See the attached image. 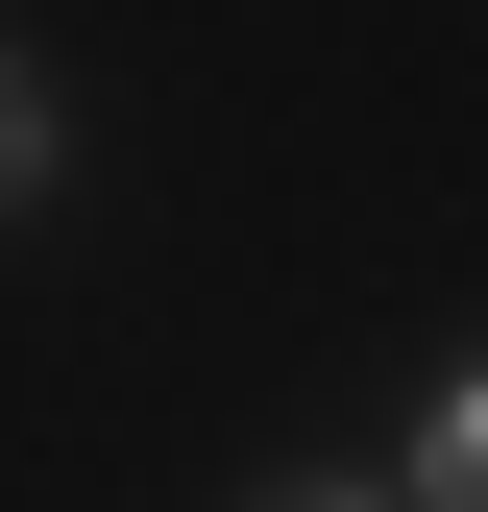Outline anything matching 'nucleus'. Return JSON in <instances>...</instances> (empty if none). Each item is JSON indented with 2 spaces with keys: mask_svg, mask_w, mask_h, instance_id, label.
I'll return each instance as SVG.
<instances>
[{
  "mask_svg": "<svg viewBox=\"0 0 488 512\" xmlns=\"http://www.w3.org/2000/svg\"><path fill=\"white\" fill-rule=\"evenodd\" d=\"M366 488H391V512H488V366H440V391H415V439H391Z\"/></svg>",
  "mask_w": 488,
  "mask_h": 512,
  "instance_id": "nucleus-1",
  "label": "nucleus"
},
{
  "mask_svg": "<svg viewBox=\"0 0 488 512\" xmlns=\"http://www.w3.org/2000/svg\"><path fill=\"white\" fill-rule=\"evenodd\" d=\"M49 196H74V74L0 25V220H49Z\"/></svg>",
  "mask_w": 488,
  "mask_h": 512,
  "instance_id": "nucleus-2",
  "label": "nucleus"
},
{
  "mask_svg": "<svg viewBox=\"0 0 488 512\" xmlns=\"http://www.w3.org/2000/svg\"><path fill=\"white\" fill-rule=\"evenodd\" d=\"M269 512H391V488H366V464H318V488H269Z\"/></svg>",
  "mask_w": 488,
  "mask_h": 512,
  "instance_id": "nucleus-3",
  "label": "nucleus"
}]
</instances>
